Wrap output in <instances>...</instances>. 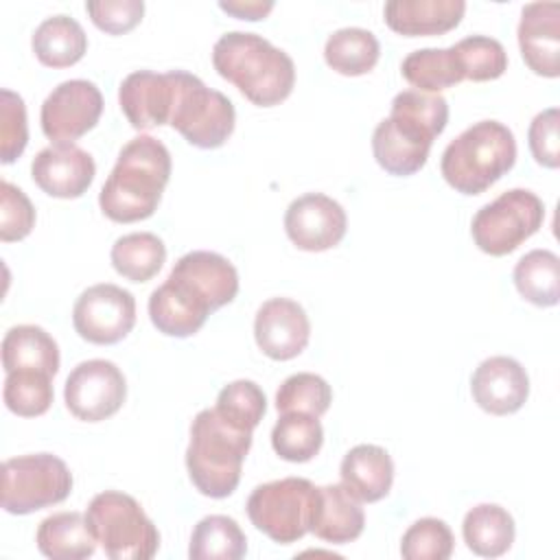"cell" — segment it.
Here are the masks:
<instances>
[{
    "instance_id": "42",
    "label": "cell",
    "mask_w": 560,
    "mask_h": 560,
    "mask_svg": "<svg viewBox=\"0 0 560 560\" xmlns=\"http://www.w3.org/2000/svg\"><path fill=\"white\" fill-rule=\"evenodd\" d=\"M527 142L534 160L545 168L560 166V112L558 107L542 109L534 116L527 129Z\"/></svg>"
},
{
    "instance_id": "6",
    "label": "cell",
    "mask_w": 560,
    "mask_h": 560,
    "mask_svg": "<svg viewBox=\"0 0 560 560\" xmlns=\"http://www.w3.org/2000/svg\"><path fill=\"white\" fill-rule=\"evenodd\" d=\"M516 162L514 133L499 120H479L451 140L442 153L440 171L462 195H481Z\"/></svg>"
},
{
    "instance_id": "35",
    "label": "cell",
    "mask_w": 560,
    "mask_h": 560,
    "mask_svg": "<svg viewBox=\"0 0 560 560\" xmlns=\"http://www.w3.org/2000/svg\"><path fill=\"white\" fill-rule=\"evenodd\" d=\"M332 402V389L319 374L298 372L282 381L276 392V409L278 413L300 411L311 413L315 418L324 416Z\"/></svg>"
},
{
    "instance_id": "13",
    "label": "cell",
    "mask_w": 560,
    "mask_h": 560,
    "mask_svg": "<svg viewBox=\"0 0 560 560\" xmlns=\"http://www.w3.org/2000/svg\"><path fill=\"white\" fill-rule=\"evenodd\" d=\"M127 398L120 368L107 359L81 361L66 378L63 400L68 411L83 422H101L118 413Z\"/></svg>"
},
{
    "instance_id": "38",
    "label": "cell",
    "mask_w": 560,
    "mask_h": 560,
    "mask_svg": "<svg viewBox=\"0 0 560 560\" xmlns=\"http://www.w3.org/2000/svg\"><path fill=\"white\" fill-rule=\"evenodd\" d=\"M453 532L442 518L424 516L409 525L400 540V556L407 560H446L453 553Z\"/></svg>"
},
{
    "instance_id": "14",
    "label": "cell",
    "mask_w": 560,
    "mask_h": 560,
    "mask_svg": "<svg viewBox=\"0 0 560 560\" xmlns=\"http://www.w3.org/2000/svg\"><path fill=\"white\" fill-rule=\"evenodd\" d=\"M103 114L101 90L85 79L59 83L42 103V131L55 144L74 142L96 127Z\"/></svg>"
},
{
    "instance_id": "32",
    "label": "cell",
    "mask_w": 560,
    "mask_h": 560,
    "mask_svg": "<svg viewBox=\"0 0 560 560\" xmlns=\"http://www.w3.org/2000/svg\"><path fill=\"white\" fill-rule=\"evenodd\" d=\"M402 77L420 92L438 94L464 81L455 48H420L409 52L400 66Z\"/></svg>"
},
{
    "instance_id": "5",
    "label": "cell",
    "mask_w": 560,
    "mask_h": 560,
    "mask_svg": "<svg viewBox=\"0 0 560 560\" xmlns=\"http://www.w3.org/2000/svg\"><path fill=\"white\" fill-rule=\"evenodd\" d=\"M252 448V431L223 420L217 409H201L190 424L186 468L192 486L210 499L230 497Z\"/></svg>"
},
{
    "instance_id": "15",
    "label": "cell",
    "mask_w": 560,
    "mask_h": 560,
    "mask_svg": "<svg viewBox=\"0 0 560 560\" xmlns=\"http://www.w3.org/2000/svg\"><path fill=\"white\" fill-rule=\"evenodd\" d=\"M346 210L324 192H306L293 199L284 212V232L304 252L332 249L346 236Z\"/></svg>"
},
{
    "instance_id": "29",
    "label": "cell",
    "mask_w": 560,
    "mask_h": 560,
    "mask_svg": "<svg viewBox=\"0 0 560 560\" xmlns=\"http://www.w3.org/2000/svg\"><path fill=\"white\" fill-rule=\"evenodd\" d=\"M247 553V538L241 525L225 514L203 516L190 536L192 560H238Z\"/></svg>"
},
{
    "instance_id": "30",
    "label": "cell",
    "mask_w": 560,
    "mask_h": 560,
    "mask_svg": "<svg viewBox=\"0 0 560 560\" xmlns=\"http://www.w3.org/2000/svg\"><path fill=\"white\" fill-rule=\"evenodd\" d=\"M116 273L131 282L151 280L166 260V247L153 232H131L112 245L109 252Z\"/></svg>"
},
{
    "instance_id": "17",
    "label": "cell",
    "mask_w": 560,
    "mask_h": 560,
    "mask_svg": "<svg viewBox=\"0 0 560 560\" xmlns=\"http://www.w3.org/2000/svg\"><path fill=\"white\" fill-rule=\"evenodd\" d=\"M96 164L74 142H59L42 149L31 162L33 182L50 197L77 199L94 182Z\"/></svg>"
},
{
    "instance_id": "24",
    "label": "cell",
    "mask_w": 560,
    "mask_h": 560,
    "mask_svg": "<svg viewBox=\"0 0 560 560\" xmlns=\"http://www.w3.org/2000/svg\"><path fill=\"white\" fill-rule=\"evenodd\" d=\"M37 549L52 560H83L96 551V536L81 512L46 516L35 534Z\"/></svg>"
},
{
    "instance_id": "40",
    "label": "cell",
    "mask_w": 560,
    "mask_h": 560,
    "mask_svg": "<svg viewBox=\"0 0 560 560\" xmlns=\"http://www.w3.org/2000/svg\"><path fill=\"white\" fill-rule=\"evenodd\" d=\"M35 228V208L31 199L11 182H0V241H22Z\"/></svg>"
},
{
    "instance_id": "39",
    "label": "cell",
    "mask_w": 560,
    "mask_h": 560,
    "mask_svg": "<svg viewBox=\"0 0 560 560\" xmlns=\"http://www.w3.org/2000/svg\"><path fill=\"white\" fill-rule=\"evenodd\" d=\"M28 142L26 105L13 90H0V160L2 164L15 162Z\"/></svg>"
},
{
    "instance_id": "21",
    "label": "cell",
    "mask_w": 560,
    "mask_h": 560,
    "mask_svg": "<svg viewBox=\"0 0 560 560\" xmlns=\"http://www.w3.org/2000/svg\"><path fill=\"white\" fill-rule=\"evenodd\" d=\"M466 13L464 0H389L385 24L405 37L442 35L455 28Z\"/></svg>"
},
{
    "instance_id": "28",
    "label": "cell",
    "mask_w": 560,
    "mask_h": 560,
    "mask_svg": "<svg viewBox=\"0 0 560 560\" xmlns=\"http://www.w3.org/2000/svg\"><path fill=\"white\" fill-rule=\"evenodd\" d=\"M381 55L378 39L372 31L359 26H346L335 31L324 46V59L328 68L343 77L368 74Z\"/></svg>"
},
{
    "instance_id": "34",
    "label": "cell",
    "mask_w": 560,
    "mask_h": 560,
    "mask_svg": "<svg viewBox=\"0 0 560 560\" xmlns=\"http://www.w3.org/2000/svg\"><path fill=\"white\" fill-rule=\"evenodd\" d=\"M52 376L39 370H15L4 378L2 398L11 413L22 418H35L52 405Z\"/></svg>"
},
{
    "instance_id": "22",
    "label": "cell",
    "mask_w": 560,
    "mask_h": 560,
    "mask_svg": "<svg viewBox=\"0 0 560 560\" xmlns=\"http://www.w3.org/2000/svg\"><path fill=\"white\" fill-rule=\"evenodd\" d=\"M365 514L361 501L354 499L343 483L317 488L311 532L330 545H346L363 534Z\"/></svg>"
},
{
    "instance_id": "23",
    "label": "cell",
    "mask_w": 560,
    "mask_h": 560,
    "mask_svg": "<svg viewBox=\"0 0 560 560\" xmlns=\"http://www.w3.org/2000/svg\"><path fill=\"white\" fill-rule=\"evenodd\" d=\"M343 488L361 503L385 499L394 483V462L383 446L357 444L339 466Z\"/></svg>"
},
{
    "instance_id": "26",
    "label": "cell",
    "mask_w": 560,
    "mask_h": 560,
    "mask_svg": "<svg viewBox=\"0 0 560 560\" xmlns=\"http://www.w3.org/2000/svg\"><path fill=\"white\" fill-rule=\"evenodd\" d=\"M464 542L481 558H499L514 542V518L497 503H479L470 508L462 523Z\"/></svg>"
},
{
    "instance_id": "12",
    "label": "cell",
    "mask_w": 560,
    "mask_h": 560,
    "mask_svg": "<svg viewBox=\"0 0 560 560\" xmlns=\"http://www.w3.org/2000/svg\"><path fill=\"white\" fill-rule=\"evenodd\" d=\"M72 324L79 337L90 343H118L136 326V300L127 289L112 282L88 287L74 302Z\"/></svg>"
},
{
    "instance_id": "16",
    "label": "cell",
    "mask_w": 560,
    "mask_h": 560,
    "mask_svg": "<svg viewBox=\"0 0 560 560\" xmlns=\"http://www.w3.org/2000/svg\"><path fill=\"white\" fill-rule=\"evenodd\" d=\"M254 339L273 361L295 359L311 339L308 315L291 298H271L256 311Z\"/></svg>"
},
{
    "instance_id": "11",
    "label": "cell",
    "mask_w": 560,
    "mask_h": 560,
    "mask_svg": "<svg viewBox=\"0 0 560 560\" xmlns=\"http://www.w3.org/2000/svg\"><path fill=\"white\" fill-rule=\"evenodd\" d=\"M542 221L545 203L540 197L525 188H512L477 210L470 234L483 254L505 256L534 236Z\"/></svg>"
},
{
    "instance_id": "19",
    "label": "cell",
    "mask_w": 560,
    "mask_h": 560,
    "mask_svg": "<svg viewBox=\"0 0 560 560\" xmlns=\"http://www.w3.org/2000/svg\"><path fill=\"white\" fill-rule=\"evenodd\" d=\"M518 48L527 68L547 79L560 77V4L529 2L521 11Z\"/></svg>"
},
{
    "instance_id": "8",
    "label": "cell",
    "mask_w": 560,
    "mask_h": 560,
    "mask_svg": "<svg viewBox=\"0 0 560 560\" xmlns=\"http://www.w3.org/2000/svg\"><path fill=\"white\" fill-rule=\"evenodd\" d=\"M236 112L232 101L219 90L208 88L199 77L175 70V103L168 125L177 129L188 144L217 149L234 131Z\"/></svg>"
},
{
    "instance_id": "33",
    "label": "cell",
    "mask_w": 560,
    "mask_h": 560,
    "mask_svg": "<svg viewBox=\"0 0 560 560\" xmlns=\"http://www.w3.org/2000/svg\"><path fill=\"white\" fill-rule=\"evenodd\" d=\"M324 444L322 422L311 413H280L271 429V446L278 457L293 464L311 462Z\"/></svg>"
},
{
    "instance_id": "1",
    "label": "cell",
    "mask_w": 560,
    "mask_h": 560,
    "mask_svg": "<svg viewBox=\"0 0 560 560\" xmlns=\"http://www.w3.org/2000/svg\"><path fill=\"white\" fill-rule=\"evenodd\" d=\"M238 293L236 267L217 252L184 254L168 278L149 298L151 324L166 337H190L208 315L230 304Z\"/></svg>"
},
{
    "instance_id": "4",
    "label": "cell",
    "mask_w": 560,
    "mask_h": 560,
    "mask_svg": "<svg viewBox=\"0 0 560 560\" xmlns=\"http://www.w3.org/2000/svg\"><path fill=\"white\" fill-rule=\"evenodd\" d=\"M212 66L258 107L280 105L295 85L293 59L256 33L221 35L212 48Z\"/></svg>"
},
{
    "instance_id": "25",
    "label": "cell",
    "mask_w": 560,
    "mask_h": 560,
    "mask_svg": "<svg viewBox=\"0 0 560 560\" xmlns=\"http://www.w3.org/2000/svg\"><path fill=\"white\" fill-rule=\"evenodd\" d=\"M59 363V346L42 326L20 324L7 330L2 339V368L7 374L15 370H39L55 376Z\"/></svg>"
},
{
    "instance_id": "3",
    "label": "cell",
    "mask_w": 560,
    "mask_h": 560,
    "mask_svg": "<svg viewBox=\"0 0 560 560\" xmlns=\"http://www.w3.org/2000/svg\"><path fill=\"white\" fill-rule=\"evenodd\" d=\"M171 153L153 136L129 140L101 188L98 206L116 223H136L149 219L162 199L171 179Z\"/></svg>"
},
{
    "instance_id": "31",
    "label": "cell",
    "mask_w": 560,
    "mask_h": 560,
    "mask_svg": "<svg viewBox=\"0 0 560 560\" xmlns=\"http://www.w3.org/2000/svg\"><path fill=\"white\" fill-rule=\"evenodd\" d=\"M514 287L536 306H556L560 300V258L551 249H532L514 267Z\"/></svg>"
},
{
    "instance_id": "2",
    "label": "cell",
    "mask_w": 560,
    "mask_h": 560,
    "mask_svg": "<svg viewBox=\"0 0 560 560\" xmlns=\"http://www.w3.org/2000/svg\"><path fill=\"white\" fill-rule=\"evenodd\" d=\"M448 103L440 94L402 90L392 101V114L372 133L376 164L398 177L418 173L429 158L433 140L446 129Z\"/></svg>"
},
{
    "instance_id": "27",
    "label": "cell",
    "mask_w": 560,
    "mask_h": 560,
    "mask_svg": "<svg viewBox=\"0 0 560 560\" xmlns=\"http://www.w3.org/2000/svg\"><path fill=\"white\" fill-rule=\"evenodd\" d=\"M31 46L39 63L48 68H68L83 59L88 35L74 18L52 15L35 28Z\"/></svg>"
},
{
    "instance_id": "41",
    "label": "cell",
    "mask_w": 560,
    "mask_h": 560,
    "mask_svg": "<svg viewBox=\"0 0 560 560\" xmlns=\"http://www.w3.org/2000/svg\"><path fill=\"white\" fill-rule=\"evenodd\" d=\"M85 11L96 28L109 35H122L136 28L144 15L142 0H90Z\"/></svg>"
},
{
    "instance_id": "37",
    "label": "cell",
    "mask_w": 560,
    "mask_h": 560,
    "mask_svg": "<svg viewBox=\"0 0 560 560\" xmlns=\"http://www.w3.org/2000/svg\"><path fill=\"white\" fill-rule=\"evenodd\" d=\"M453 48L462 74L468 81H494L508 70V52L494 37L470 35L459 39Z\"/></svg>"
},
{
    "instance_id": "43",
    "label": "cell",
    "mask_w": 560,
    "mask_h": 560,
    "mask_svg": "<svg viewBox=\"0 0 560 560\" xmlns=\"http://www.w3.org/2000/svg\"><path fill=\"white\" fill-rule=\"evenodd\" d=\"M219 9L238 20L256 22V20H265L271 13L273 2H260V0H228L225 2V0H221Z\"/></svg>"
},
{
    "instance_id": "10",
    "label": "cell",
    "mask_w": 560,
    "mask_h": 560,
    "mask_svg": "<svg viewBox=\"0 0 560 560\" xmlns=\"http://www.w3.org/2000/svg\"><path fill=\"white\" fill-rule=\"evenodd\" d=\"M72 492V472L52 453L11 457L2 464L0 503L9 514H31L66 501Z\"/></svg>"
},
{
    "instance_id": "20",
    "label": "cell",
    "mask_w": 560,
    "mask_h": 560,
    "mask_svg": "<svg viewBox=\"0 0 560 560\" xmlns=\"http://www.w3.org/2000/svg\"><path fill=\"white\" fill-rule=\"evenodd\" d=\"M118 103L138 131L168 125L175 103V70L164 74L136 70L127 74L118 90Z\"/></svg>"
},
{
    "instance_id": "9",
    "label": "cell",
    "mask_w": 560,
    "mask_h": 560,
    "mask_svg": "<svg viewBox=\"0 0 560 560\" xmlns=\"http://www.w3.org/2000/svg\"><path fill=\"white\" fill-rule=\"evenodd\" d=\"M317 488L304 477L260 483L247 499L252 525L278 545H291L311 532Z\"/></svg>"
},
{
    "instance_id": "36",
    "label": "cell",
    "mask_w": 560,
    "mask_h": 560,
    "mask_svg": "<svg viewBox=\"0 0 560 560\" xmlns=\"http://www.w3.org/2000/svg\"><path fill=\"white\" fill-rule=\"evenodd\" d=\"M214 409L230 424L254 433L267 411V398L254 381L238 378L219 392Z\"/></svg>"
},
{
    "instance_id": "18",
    "label": "cell",
    "mask_w": 560,
    "mask_h": 560,
    "mask_svg": "<svg viewBox=\"0 0 560 560\" xmlns=\"http://www.w3.org/2000/svg\"><path fill=\"white\" fill-rule=\"evenodd\" d=\"M475 402L492 416L516 413L529 396V376L512 357L483 359L470 378Z\"/></svg>"
},
{
    "instance_id": "7",
    "label": "cell",
    "mask_w": 560,
    "mask_h": 560,
    "mask_svg": "<svg viewBox=\"0 0 560 560\" xmlns=\"http://www.w3.org/2000/svg\"><path fill=\"white\" fill-rule=\"evenodd\" d=\"M85 518L112 560H149L160 549L158 527L131 494L98 492L90 501Z\"/></svg>"
}]
</instances>
